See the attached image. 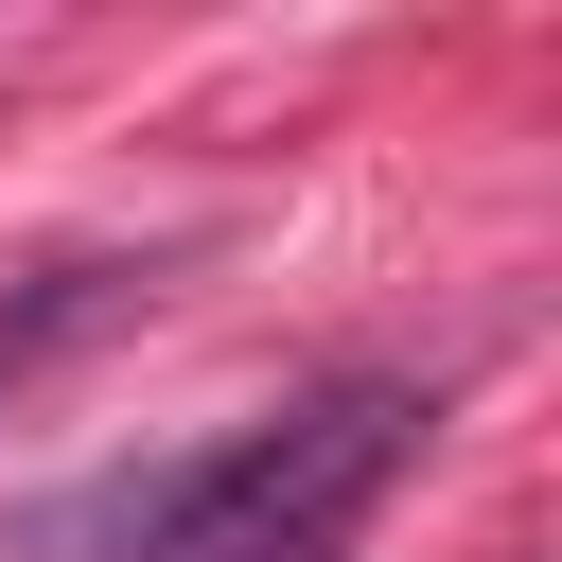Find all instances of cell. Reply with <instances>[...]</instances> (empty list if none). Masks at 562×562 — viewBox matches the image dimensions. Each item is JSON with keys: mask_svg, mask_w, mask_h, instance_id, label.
<instances>
[{"mask_svg": "<svg viewBox=\"0 0 562 562\" xmlns=\"http://www.w3.org/2000/svg\"><path fill=\"white\" fill-rule=\"evenodd\" d=\"M422 386H316V404H281V422H228V439H193V457H158L140 492H123V544L105 562H351V527L386 509V474L422 457Z\"/></svg>", "mask_w": 562, "mask_h": 562, "instance_id": "1", "label": "cell"}, {"mask_svg": "<svg viewBox=\"0 0 562 562\" xmlns=\"http://www.w3.org/2000/svg\"><path fill=\"white\" fill-rule=\"evenodd\" d=\"M158 299V263H123V246H70V263H35V281H0V404H35L88 334H123Z\"/></svg>", "mask_w": 562, "mask_h": 562, "instance_id": "2", "label": "cell"}]
</instances>
